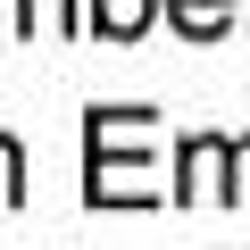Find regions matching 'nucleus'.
I'll list each match as a JSON object with an SVG mask.
<instances>
[{"instance_id": "f03ea898", "label": "nucleus", "mask_w": 250, "mask_h": 250, "mask_svg": "<svg viewBox=\"0 0 250 250\" xmlns=\"http://www.w3.org/2000/svg\"><path fill=\"white\" fill-rule=\"evenodd\" d=\"M233 167H242V159H233L225 134H192V142H184V167H175V175H184L175 200H233V184H225Z\"/></svg>"}, {"instance_id": "423d86ee", "label": "nucleus", "mask_w": 250, "mask_h": 250, "mask_svg": "<svg viewBox=\"0 0 250 250\" xmlns=\"http://www.w3.org/2000/svg\"><path fill=\"white\" fill-rule=\"evenodd\" d=\"M233 159H242V175H250V134H242V142H233Z\"/></svg>"}, {"instance_id": "7ed1b4c3", "label": "nucleus", "mask_w": 250, "mask_h": 250, "mask_svg": "<svg viewBox=\"0 0 250 250\" xmlns=\"http://www.w3.org/2000/svg\"><path fill=\"white\" fill-rule=\"evenodd\" d=\"M167 17H175V34H192V42H217V34L233 25V0H167Z\"/></svg>"}, {"instance_id": "39448f33", "label": "nucleus", "mask_w": 250, "mask_h": 250, "mask_svg": "<svg viewBox=\"0 0 250 250\" xmlns=\"http://www.w3.org/2000/svg\"><path fill=\"white\" fill-rule=\"evenodd\" d=\"M0 200H25V150L0 134Z\"/></svg>"}, {"instance_id": "f257e3e1", "label": "nucleus", "mask_w": 250, "mask_h": 250, "mask_svg": "<svg viewBox=\"0 0 250 250\" xmlns=\"http://www.w3.org/2000/svg\"><path fill=\"white\" fill-rule=\"evenodd\" d=\"M125 125H134V108H92V184H83L92 208H142V200H159L150 167L134 150H117Z\"/></svg>"}, {"instance_id": "20e7f679", "label": "nucleus", "mask_w": 250, "mask_h": 250, "mask_svg": "<svg viewBox=\"0 0 250 250\" xmlns=\"http://www.w3.org/2000/svg\"><path fill=\"white\" fill-rule=\"evenodd\" d=\"M150 9H159V0H92V17H83V25H100L108 42H134V34L150 25Z\"/></svg>"}]
</instances>
